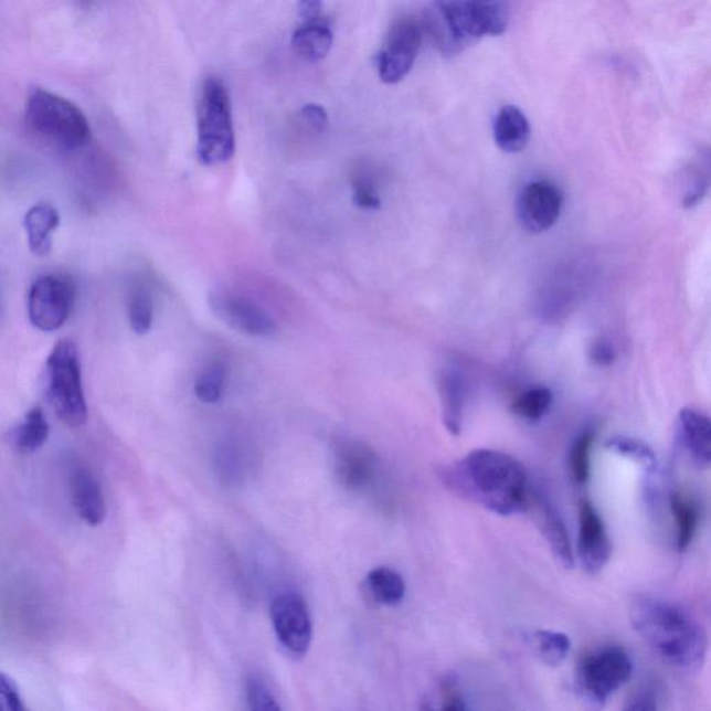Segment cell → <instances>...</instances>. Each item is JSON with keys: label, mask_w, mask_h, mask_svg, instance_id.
Listing matches in <instances>:
<instances>
[{"label": "cell", "mask_w": 711, "mask_h": 711, "mask_svg": "<svg viewBox=\"0 0 711 711\" xmlns=\"http://www.w3.org/2000/svg\"><path fill=\"white\" fill-rule=\"evenodd\" d=\"M441 477L452 492L500 516L521 513L530 502L526 468L503 452L474 450Z\"/></svg>", "instance_id": "obj_1"}, {"label": "cell", "mask_w": 711, "mask_h": 711, "mask_svg": "<svg viewBox=\"0 0 711 711\" xmlns=\"http://www.w3.org/2000/svg\"><path fill=\"white\" fill-rule=\"evenodd\" d=\"M634 632L672 669L697 672L708 655L702 624L682 607L654 596H639L629 608Z\"/></svg>", "instance_id": "obj_2"}, {"label": "cell", "mask_w": 711, "mask_h": 711, "mask_svg": "<svg viewBox=\"0 0 711 711\" xmlns=\"http://www.w3.org/2000/svg\"><path fill=\"white\" fill-rule=\"evenodd\" d=\"M509 10L499 2H439L427 12L424 25L446 56H454L485 35L508 30Z\"/></svg>", "instance_id": "obj_3"}, {"label": "cell", "mask_w": 711, "mask_h": 711, "mask_svg": "<svg viewBox=\"0 0 711 711\" xmlns=\"http://www.w3.org/2000/svg\"><path fill=\"white\" fill-rule=\"evenodd\" d=\"M197 153L204 166L227 163L235 155L230 91L217 75L203 81L199 95Z\"/></svg>", "instance_id": "obj_4"}, {"label": "cell", "mask_w": 711, "mask_h": 711, "mask_svg": "<svg viewBox=\"0 0 711 711\" xmlns=\"http://www.w3.org/2000/svg\"><path fill=\"white\" fill-rule=\"evenodd\" d=\"M24 118L32 134L56 149H78L91 137L89 123L79 107L46 89H31Z\"/></svg>", "instance_id": "obj_5"}, {"label": "cell", "mask_w": 711, "mask_h": 711, "mask_svg": "<svg viewBox=\"0 0 711 711\" xmlns=\"http://www.w3.org/2000/svg\"><path fill=\"white\" fill-rule=\"evenodd\" d=\"M46 395L53 412L70 428H79L88 418L81 375L78 349L63 339L53 348L46 362Z\"/></svg>", "instance_id": "obj_6"}, {"label": "cell", "mask_w": 711, "mask_h": 711, "mask_svg": "<svg viewBox=\"0 0 711 711\" xmlns=\"http://www.w3.org/2000/svg\"><path fill=\"white\" fill-rule=\"evenodd\" d=\"M633 661L618 646H605L585 655L576 667L575 689L586 711H601L608 698L633 676Z\"/></svg>", "instance_id": "obj_7"}, {"label": "cell", "mask_w": 711, "mask_h": 711, "mask_svg": "<svg viewBox=\"0 0 711 711\" xmlns=\"http://www.w3.org/2000/svg\"><path fill=\"white\" fill-rule=\"evenodd\" d=\"M75 285L62 274L38 277L29 293V317L36 330L53 332L64 326L74 309Z\"/></svg>", "instance_id": "obj_8"}, {"label": "cell", "mask_w": 711, "mask_h": 711, "mask_svg": "<svg viewBox=\"0 0 711 711\" xmlns=\"http://www.w3.org/2000/svg\"><path fill=\"white\" fill-rule=\"evenodd\" d=\"M270 617L278 643L290 656L304 657L314 639L309 607L295 592H284L274 597Z\"/></svg>", "instance_id": "obj_9"}, {"label": "cell", "mask_w": 711, "mask_h": 711, "mask_svg": "<svg viewBox=\"0 0 711 711\" xmlns=\"http://www.w3.org/2000/svg\"><path fill=\"white\" fill-rule=\"evenodd\" d=\"M423 34V24L412 18H403L392 24L386 46L379 56V73L385 84H396L411 72Z\"/></svg>", "instance_id": "obj_10"}, {"label": "cell", "mask_w": 711, "mask_h": 711, "mask_svg": "<svg viewBox=\"0 0 711 711\" xmlns=\"http://www.w3.org/2000/svg\"><path fill=\"white\" fill-rule=\"evenodd\" d=\"M210 307L225 326L252 338H270L277 332L276 321L256 305L242 296L233 294H214Z\"/></svg>", "instance_id": "obj_11"}, {"label": "cell", "mask_w": 711, "mask_h": 711, "mask_svg": "<svg viewBox=\"0 0 711 711\" xmlns=\"http://www.w3.org/2000/svg\"><path fill=\"white\" fill-rule=\"evenodd\" d=\"M563 208V195L549 181H533L521 191L517 201V217L522 229L541 234L553 227Z\"/></svg>", "instance_id": "obj_12"}, {"label": "cell", "mask_w": 711, "mask_h": 711, "mask_svg": "<svg viewBox=\"0 0 711 711\" xmlns=\"http://www.w3.org/2000/svg\"><path fill=\"white\" fill-rule=\"evenodd\" d=\"M579 558L591 575L599 574L612 558L611 537L590 500H583L580 506Z\"/></svg>", "instance_id": "obj_13"}, {"label": "cell", "mask_w": 711, "mask_h": 711, "mask_svg": "<svg viewBox=\"0 0 711 711\" xmlns=\"http://www.w3.org/2000/svg\"><path fill=\"white\" fill-rule=\"evenodd\" d=\"M70 498L79 519L91 527H98L106 519L104 492L94 473L84 466H75L68 474Z\"/></svg>", "instance_id": "obj_14"}, {"label": "cell", "mask_w": 711, "mask_h": 711, "mask_svg": "<svg viewBox=\"0 0 711 711\" xmlns=\"http://www.w3.org/2000/svg\"><path fill=\"white\" fill-rule=\"evenodd\" d=\"M376 471L374 452L360 442H342L336 450L338 481L350 491H360L373 481Z\"/></svg>", "instance_id": "obj_15"}, {"label": "cell", "mask_w": 711, "mask_h": 711, "mask_svg": "<svg viewBox=\"0 0 711 711\" xmlns=\"http://www.w3.org/2000/svg\"><path fill=\"white\" fill-rule=\"evenodd\" d=\"M678 436L689 459L700 470L711 468V418L694 408H682Z\"/></svg>", "instance_id": "obj_16"}, {"label": "cell", "mask_w": 711, "mask_h": 711, "mask_svg": "<svg viewBox=\"0 0 711 711\" xmlns=\"http://www.w3.org/2000/svg\"><path fill=\"white\" fill-rule=\"evenodd\" d=\"M530 505L533 509V519L540 527L542 535L545 537L549 548L552 549L554 559L564 569L573 567L574 553L573 548H571L567 528H565L563 520L560 519L556 509L546 499L537 494H533L532 498L530 495L528 506Z\"/></svg>", "instance_id": "obj_17"}, {"label": "cell", "mask_w": 711, "mask_h": 711, "mask_svg": "<svg viewBox=\"0 0 711 711\" xmlns=\"http://www.w3.org/2000/svg\"><path fill=\"white\" fill-rule=\"evenodd\" d=\"M23 225L30 251L36 256H47L52 251V235L61 225V214L50 202H40L25 213Z\"/></svg>", "instance_id": "obj_18"}, {"label": "cell", "mask_w": 711, "mask_h": 711, "mask_svg": "<svg viewBox=\"0 0 711 711\" xmlns=\"http://www.w3.org/2000/svg\"><path fill=\"white\" fill-rule=\"evenodd\" d=\"M530 121L519 107L505 106L494 123V138L506 153H519L530 142Z\"/></svg>", "instance_id": "obj_19"}, {"label": "cell", "mask_w": 711, "mask_h": 711, "mask_svg": "<svg viewBox=\"0 0 711 711\" xmlns=\"http://www.w3.org/2000/svg\"><path fill=\"white\" fill-rule=\"evenodd\" d=\"M333 41L331 25L325 19L305 21L295 30L293 47L296 55L306 62L322 61L330 52Z\"/></svg>", "instance_id": "obj_20"}, {"label": "cell", "mask_w": 711, "mask_h": 711, "mask_svg": "<svg viewBox=\"0 0 711 711\" xmlns=\"http://www.w3.org/2000/svg\"><path fill=\"white\" fill-rule=\"evenodd\" d=\"M365 592L376 605L396 606L406 594L402 575L391 569L379 567L370 571L364 583Z\"/></svg>", "instance_id": "obj_21"}, {"label": "cell", "mask_w": 711, "mask_h": 711, "mask_svg": "<svg viewBox=\"0 0 711 711\" xmlns=\"http://www.w3.org/2000/svg\"><path fill=\"white\" fill-rule=\"evenodd\" d=\"M50 436V423L41 407L31 408L23 422L13 429L12 442L14 449L23 455L40 450Z\"/></svg>", "instance_id": "obj_22"}, {"label": "cell", "mask_w": 711, "mask_h": 711, "mask_svg": "<svg viewBox=\"0 0 711 711\" xmlns=\"http://www.w3.org/2000/svg\"><path fill=\"white\" fill-rule=\"evenodd\" d=\"M442 408H444V423L452 434L459 435L463 422V407H465V386L459 374L448 371L441 380Z\"/></svg>", "instance_id": "obj_23"}, {"label": "cell", "mask_w": 711, "mask_h": 711, "mask_svg": "<svg viewBox=\"0 0 711 711\" xmlns=\"http://www.w3.org/2000/svg\"><path fill=\"white\" fill-rule=\"evenodd\" d=\"M670 505L672 519L676 522V545L678 551L686 552L697 535L699 508L692 499L681 494H672Z\"/></svg>", "instance_id": "obj_24"}, {"label": "cell", "mask_w": 711, "mask_h": 711, "mask_svg": "<svg viewBox=\"0 0 711 711\" xmlns=\"http://www.w3.org/2000/svg\"><path fill=\"white\" fill-rule=\"evenodd\" d=\"M530 644L543 665L558 667L567 659L571 643L567 635L558 632H537L531 635Z\"/></svg>", "instance_id": "obj_25"}, {"label": "cell", "mask_w": 711, "mask_h": 711, "mask_svg": "<svg viewBox=\"0 0 711 711\" xmlns=\"http://www.w3.org/2000/svg\"><path fill=\"white\" fill-rule=\"evenodd\" d=\"M128 321L137 336H147L152 330L155 319V301L152 293L144 285H137L128 296Z\"/></svg>", "instance_id": "obj_26"}, {"label": "cell", "mask_w": 711, "mask_h": 711, "mask_svg": "<svg viewBox=\"0 0 711 711\" xmlns=\"http://www.w3.org/2000/svg\"><path fill=\"white\" fill-rule=\"evenodd\" d=\"M227 368L223 362H213L197 376L193 391L199 401L214 405L224 395L227 385Z\"/></svg>", "instance_id": "obj_27"}, {"label": "cell", "mask_w": 711, "mask_h": 711, "mask_svg": "<svg viewBox=\"0 0 711 711\" xmlns=\"http://www.w3.org/2000/svg\"><path fill=\"white\" fill-rule=\"evenodd\" d=\"M594 431H585L571 446L569 465L571 478L576 485L588 482L591 474V449L594 445Z\"/></svg>", "instance_id": "obj_28"}, {"label": "cell", "mask_w": 711, "mask_h": 711, "mask_svg": "<svg viewBox=\"0 0 711 711\" xmlns=\"http://www.w3.org/2000/svg\"><path fill=\"white\" fill-rule=\"evenodd\" d=\"M711 185V150L700 153L697 163L689 167L687 176V195L683 203L687 208L693 206L704 197Z\"/></svg>", "instance_id": "obj_29"}, {"label": "cell", "mask_w": 711, "mask_h": 711, "mask_svg": "<svg viewBox=\"0 0 711 711\" xmlns=\"http://www.w3.org/2000/svg\"><path fill=\"white\" fill-rule=\"evenodd\" d=\"M606 448L627 459L638 463L646 471H655L657 459L655 452L638 439L618 436L607 442Z\"/></svg>", "instance_id": "obj_30"}, {"label": "cell", "mask_w": 711, "mask_h": 711, "mask_svg": "<svg viewBox=\"0 0 711 711\" xmlns=\"http://www.w3.org/2000/svg\"><path fill=\"white\" fill-rule=\"evenodd\" d=\"M552 405V392L548 388H533L517 397L511 411L526 420H538L549 411Z\"/></svg>", "instance_id": "obj_31"}, {"label": "cell", "mask_w": 711, "mask_h": 711, "mask_svg": "<svg viewBox=\"0 0 711 711\" xmlns=\"http://www.w3.org/2000/svg\"><path fill=\"white\" fill-rule=\"evenodd\" d=\"M238 446L236 445H223V448L219 449L217 459V470L219 476L224 481L234 484L238 481L240 478L244 477V468H246V459L244 455L241 454Z\"/></svg>", "instance_id": "obj_32"}, {"label": "cell", "mask_w": 711, "mask_h": 711, "mask_svg": "<svg viewBox=\"0 0 711 711\" xmlns=\"http://www.w3.org/2000/svg\"><path fill=\"white\" fill-rule=\"evenodd\" d=\"M246 698L250 711H283L270 688L258 677H250L247 680Z\"/></svg>", "instance_id": "obj_33"}, {"label": "cell", "mask_w": 711, "mask_h": 711, "mask_svg": "<svg viewBox=\"0 0 711 711\" xmlns=\"http://www.w3.org/2000/svg\"><path fill=\"white\" fill-rule=\"evenodd\" d=\"M0 711H30L21 698L18 683L4 672L0 676Z\"/></svg>", "instance_id": "obj_34"}, {"label": "cell", "mask_w": 711, "mask_h": 711, "mask_svg": "<svg viewBox=\"0 0 711 711\" xmlns=\"http://www.w3.org/2000/svg\"><path fill=\"white\" fill-rule=\"evenodd\" d=\"M353 202L362 209H380L381 199L376 193L375 187L370 181H365L364 177H358L353 182Z\"/></svg>", "instance_id": "obj_35"}, {"label": "cell", "mask_w": 711, "mask_h": 711, "mask_svg": "<svg viewBox=\"0 0 711 711\" xmlns=\"http://www.w3.org/2000/svg\"><path fill=\"white\" fill-rule=\"evenodd\" d=\"M301 121L306 123L314 131L320 132L328 123L327 113L319 105H307L300 110Z\"/></svg>", "instance_id": "obj_36"}, {"label": "cell", "mask_w": 711, "mask_h": 711, "mask_svg": "<svg viewBox=\"0 0 711 711\" xmlns=\"http://www.w3.org/2000/svg\"><path fill=\"white\" fill-rule=\"evenodd\" d=\"M591 358L596 364L608 365L613 363L614 350L607 342L599 341L592 347Z\"/></svg>", "instance_id": "obj_37"}, {"label": "cell", "mask_w": 711, "mask_h": 711, "mask_svg": "<svg viewBox=\"0 0 711 711\" xmlns=\"http://www.w3.org/2000/svg\"><path fill=\"white\" fill-rule=\"evenodd\" d=\"M623 711H657V703L654 697L643 693L629 700Z\"/></svg>", "instance_id": "obj_38"}, {"label": "cell", "mask_w": 711, "mask_h": 711, "mask_svg": "<svg viewBox=\"0 0 711 711\" xmlns=\"http://www.w3.org/2000/svg\"><path fill=\"white\" fill-rule=\"evenodd\" d=\"M321 3L316 0H307L299 4V14L305 21L320 19Z\"/></svg>", "instance_id": "obj_39"}, {"label": "cell", "mask_w": 711, "mask_h": 711, "mask_svg": "<svg viewBox=\"0 0 711 711\" xmlns=\"http://www.w3.org/2000/svg\"><path fill=\"white\" fill-rule=\"evenodd\" d=\"M450 689L452 688H448V694L445 697L444 708H442V711H466L465 703H463L459 694L450 691Z\"/></svg>", "instance_id": "obj_40"}, {"label": "cell", "mask_w": 711, "mask_h": 711, "mask_svg": "<svg viewBox=\"0 0 711 711\" xmlns=\"http://www.w3.org/2000/svg\"><path fill=\"white\" fill-rule=\"evenodd\" d=\"M420 711H434V709L431 708V705L428 703H423L422 710H420Z\"/></svg>", "instance_id": "obj_41"}]
</instances>
